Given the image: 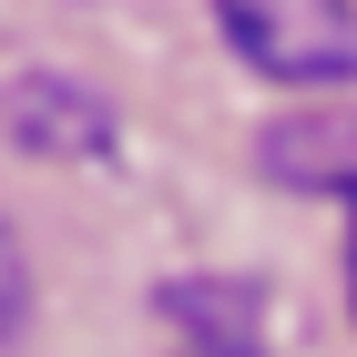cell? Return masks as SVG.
Wrapping results in <instances>:
<instances>
[{
	"label": "cell",
	"instance_id": "obj_2",
	"mask_svg": "<svg viewBox=\"0 0 357 357\" xmlns=\"http://www.w3.org/2000/svg\"><path fill=\"white\" fill-rule=\"evenodd\" d=\"M21 317H31V266H21V235L0 225V347L21 337Z\"/></svg>",
	"mask_w": 357,
	"mask_h": 357
},
{
	"label": "cell",
	"instance_id": "obj_3",
	"mask_svg": "<svg viewBox=\"0 0 357 357\" xmlns=\"http://www.w3.org/2000/svg\"><path fill=\"white\" fill-rule=\"evenodd\" d=\"M184 357H255L245 337H204V347H184Z\"/></svg>",
	"mask_w": 357,
	"mask_h": 357
},
{
	"label": "cell",
	"instance_id": "obj_1",
	"mask_svg": "<svg viewBox=\"0 0 357 357\" xmlns=\"http://www.w3.org/2000/svg\"><path fill=\"white\" fill-rule=\"evenodd\" d=\"M215 21L286 92H317V82H347L357 72V10L347 0H215Z\"/></svg>",
	"mask_w": 357,
	"mask_h": 357
}]
</instances>
